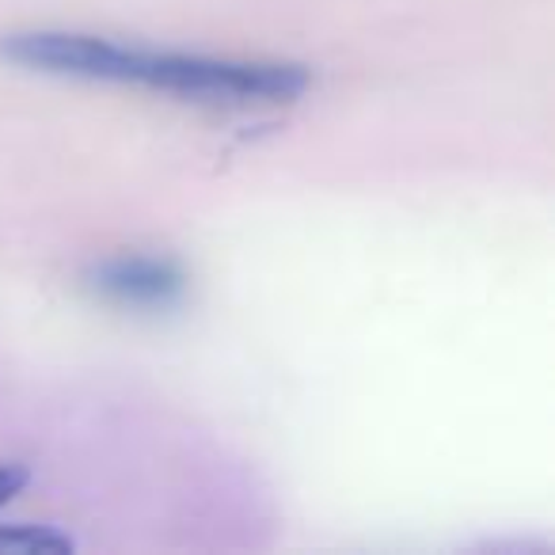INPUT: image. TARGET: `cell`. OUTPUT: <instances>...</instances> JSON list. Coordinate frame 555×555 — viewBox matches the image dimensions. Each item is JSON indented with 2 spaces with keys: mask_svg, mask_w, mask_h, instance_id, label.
Listing matches in <instances>:
<instances>
[{
  "mask_svg": "<svg viewBox=\"0 0 555 555\" xmlns=\"http://www.w3.org/2000/svg\"><path fill=\"white\" fill-rule=\"evenodd\" d=\"M24 487H27L24 464H0V506H9Z\"/></svg>",
  "mask_w": 555,
  "mask_h": 555,
  "instance_id": "cell-4",
  "label": "cell"
},
{
  "mask_svg": "<svg viewBox=\"0 0 555 555\" xmlns=\"http://www.w3.org/2000/svg\"><path fill=\"white\" fill-rule=\"evenodd\" d=\"M73 552V540L39 525H12L0 529V555H65Z\"/></svg>",
  "mask_w": 555,
  "mask_h": 555,
  "instance_id": "cell-3",
  "label": "cell"
},
{
  "mask_svg": "<svg viewBox=\"0 0 555 555\" xmlns=\"http://www.w3.org/2000/svg\"><path fill=\"white\" fill-rule=\"evenodd\" d=\"M0 57L31 73L80 80H115L171 92L198 103H289L309 88V69L286 62H229V57L168 54L69 31H20L0 39Z\"/></svg>",
  "mask_w": 555,
  "mask_h": 555,
  "instance_id": "cell-1",
  "label": "cell"
},
{
  "mask_svg": "<svg viewBox=\"0 0 555 555\" xmlns=\"http://www.w3.org/2000/svg\"><path fill=\"white\" fill-rule=\"evenodd\" d=\"M92 289L126 309H171L183 297V270L156 255H118L92 270Z\"/></svg>",
  "mask_w": 555,
  "mask_h": 555,
  "instance_id": "cell-2",
  "label": "cell"
}]
</instances>
